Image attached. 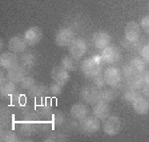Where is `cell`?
Here are the masks:
<instances>
[{
  "mask_svg": "<svg viewBox=\"0 0 149 142\" xmlns=\"http://www.w3.org/2000/svg\"><path fill=\"white\" fill-rule=\"evenodd\" d=\"M35 127H36V124L32 120H24L23 122L17 124V130L23 136H29L31 133H33Z\"/></svg>",
  "mask_w": 149,
  "mask_h": 142,
  "instance_id": "22",
  "label": "cell"
},
{
  "mask_svg": "<svg viewBox=\"0 0 149 142\" xmlns=\"http://www.w3.org/2000/svg\"><path fill=\"white\" fill-rule=\"evenodd\" d=\"M20 61H22L23 66H25V68H33L35 65H36V56L33 55L32 52H27V53H23L22 55V59H20Z\"/></svg>",
  "mask_w": 149,
  "mask_h": 142,
  "instance_id": "23",
  "label": "cell"
},
{
  "mask_svg": "<svg viewBox=\"0 0 149 142\" xmlns=\"http://www.w3.org/2000/svg\"><path fill=\"white\" fill-rule=\"evenodd\" d=\"M111 35L107 33L104 31H99V32H95L92 36V43L93 45L96 46L97 49H104L107 48L108 45H111Z\"/></svg>",
  "mask_w": 149,
  "mask_h": 142,
  "instance_id": "13",
  "label": "cell"
},
{
  "mask_svg": "<svg viewBox=\"0 0 149 142\" xmlns=\"http://www.w3.org/2000/svg\"><path fill=\"white\" fill-rule=\"evenodd\" d=\"M73 40H74V32H73L72 28H68V27L60 28L55 35L56 45L61 46V48H64V46H69Z\"/></svg>",
  "mask_w": 149,
  "mask_h": 142,
  "instance_id": "3",
  "label": "cell"
},
{
  "mask_svg": "<svg viewBox=\"0 0 149 142\" xmlns=\"http://www.w3.org/2000/svg\"><path fill=\"white\" fill-rule=\"evenodd\" d=\"M68 48H69L71 56L74 57L76 60L84 57V55L87 53V43H85L83 39H74Z\"/></svg>",
  "mask_w": 149,
  "mask_h": 142,
  "instance_id": "10",
  "label": "cell"
},
{
  "mask_svg": "<svg viewBox=\"0 0 149 142\" xmlns=\"http://www.w3.org/2000/svg\"><path fill=\"white\" fill-rule=\"evenodd\" d=\"M27 72L28 71L25 66H23V65H16L13 68L8 69L6 76L9 81H12V82H15V84H20L23 78L27 76Z\"/></svg>",
  "mask_w": 149,
  "mask_h": 142,
  "instance_id": "12",
  "label": "cell"
},
{
  "mask_svg": "<svg viewBox=\"0 0 149 142\" xmlns=\"http://www.w3.org/2000/svg\"><path fill=\"white\" fill-rule=\"evenodd\" d=\"M140 27L141 25L137 21H128V24L125 25L124 35H125V40L130 41V43H136L140 37Z\"/></svg>",
  "mask_w": 149,
  "mask_h": 142,
  "instance_id": "11",
  "label": "cell"
},
{
  "mask_svg": "<svg viewBox=\"0 0 149 142\" xmlns=\"http://www.w3.org/2000/svg\"><path fill=\"white\" fill-rule=\"evenodd\" d=\"M51 77H52L53 82H57L60 85H65L69 81L71 76H69V71L63 66V65H56L51 69Z\"/></svg>",
  "mask_w": 149,
  "mask_h": 142,
  "instance_id": "8",
  "label": "cell"
},
{
  "mask_svg": "<svg viewBox=\"0 0 149 142\" xmlns=\"http://www.w3.org/2000/svg\"><path fill=\"white\" fill-rule=\"evenodd\" d=\"M139 96H140V93L137 92V90L128 89L127 92H124V94H123V98H124V101H127V102H129V104H132V102H133Z\"/></svg>",
  "mask_w": 149,
  "mask_h": 142,
  "instance_id": "29",
  "label": "cell"
},
{
  "mask_svg": "<svg viewBox=\"0 0 149 142\" xmlns=\"http://www.w3.org/2000/svg\"><path fill=\"white\" fill-rule=\"evenodd\" d=\"M35 85H36V81H35V78L31 77V76H25L22 80V82H20V87L24 90H31Z\"/></svg>",
  "mask_w": 149,
  "mask_h": 142,
  "instance_id": "28",
  "label": "cell"
},
{
  "mask_svg": "<svg viewBox=\"0 0 149 142\" xmlns=\"http://www.w3.org/2000/svg\"><path fill=\"white\" fill-rule=\"evenodd\" d=\"M93 84H95V87H97L99 89H101L104 85H107L105 80H104V76L102 74H99V76H96V77H93Z\"/></svg>",
  "mask_w": 149,
  "mask_h": 142,
  "instance_id": "33",
  "label": "cell"
},
{
  "mask_svg": "<svg viewBox=\"0 0 149 142\" xmlns=\"http://www.w3.org/2000/svg\"><path fill=\"white\" fill-rule=\"evenodd\" d=\"M11 100H12L13 105L22 106L23 104H24V94H17V93H15V94L11 97Z\"/></svg>",
  "mask_w": 149,
  "mask_h": 142,
  "instance_id": "32",
  "label": "cell"
},
{
  "mask_svg": "<svg viewBox=\"0 0 149 142\" xmlns=\"http://www.w3.org/2000/svg\"><path fill=\"white\" fill-rule=\"evenodd\" d=\"M121 121L118 117L116 116H108V117L104 120V125H102V130L104 133L108 134V136H116V134L120 133L121 130Z\"/></svg>",
  "mask_w": 149,
  "mask_h": 142,
  "instance_id": "6",
  "label": "cell"
},
{
  "mask_svg": "<svg viewBox=\"0 0 149 142\" xmlns=\"http://www.w3.org/2000/svg\"><path fill=\"white\" fill-rule=\"evenodd\" d=\"M52 141H67V137L61 133H52L45 138V142H52Z\"/></svg>",
  "mask_w": 149,
  "mask_h": 142,
  "instance_id": "31",
  "label": "cell"
},
{
  "mask_svg": "<svg viewBox=\"0 0 149 142\" xmlns=\"http://www.w3.org/2000/svg\"><path fill=\"white\" fill-rule=\"evenodd\" d=\"M144 78H145V84L149 87V69L144 72Z\"/></svg>",
  "mask_w": 149,
  "mask_h": 142,
  "instance_id": "36",
  "label": "cell"
},
{
  "mask_svg": "<svg viewBox=\"0 0 149 142\" xmlns=\"http://www.w3.org/2000/svg\"><path fill=\"white\" fill-rule=\"evenodd\" d=\"M16 92V84L12 81L7 80L6 82L1 84L0 87V94H1V98H11V97L15 94Z\"/></svg>",
  "mask_w": 149,
  "mask_h": 142,
  "instance_id": "21",
  "label": "cell"
},
{
  "mask_svg": "<svg viewBox=\"0 0 149 142\" xmlns=\"http://www.w3.org/2000/svg\"><path fill=\"white\" fill-rule=\"evenodd\" d=\"M102 71V59L101 56H89L81 62V72L87 78H93L101 74Z\"/></svg>",
  "mask_w": 149,
  "mask_h": 142,
  "instance_id": "1",
  "label": "cell"
},
{
  "mask_svg": "<svg viewBox=\"0 0 149 142\" xmlns=\"http://www.w3.org/2000/svg\"><path fill=\"white\" fill-rule=\"evenodd\" d=\"M24 39L28 43V45H37L40 43L41 37H43V32L39 27H29L27 31L24 32Z\"/></svg>",
  "mask_w": 149,
  "mask_h": 142,
  "instance_id": "14",
  "label": "cell"
},
{
  "mask_svg": "<svg viewBox=\"0 0 149 142\" xmlns=\"http://www.w3.org/2000/svg\"><path fill=\"white\" fill-rule=\"evenodd\" d=\"M71 116L73 120L81 121L83 118H85L88 116V108L83 104H74L71 108Z\"/></svg>",
  "mask_w": 149,
  "mask_h": 142,
  "instance_id": "20",
  "label": "cell"
},
{
  "mask_svg": "<svg viewBox=\"0 0 149 142\" xmlns=\"http://www.w3.org/2000/svg\"><path fill=\"white\" fill-rule=\"evenodd\" d=\"M140 56H141L146 62H149V44H146V45L143 46V49L140 52Z\"/></svg>",
  "mask_w": 149,
  "mask_h": 142,
  "instance_id": "35",
  "label": "cell"
},
{
  "mask_svg": "<svg viewBox=\"0 0 149 142\" xmlns=\"http://www.w3.org/2000/svg\"><path fill=\"white\" fill-rule=\"evenodd\" d=\"M17 62H19V59L13 52L12 53L4 52V53H1V56H0V65H1V68L7 69V71L13 68V66H16V65H19Z\"/></svg>",
  "mask_w": 149,
  "mask_h": 142,
  "instance_id": "16",
  "label": "cell"
},
{
  "mask_svg": "<svg viewBox=\"0 0 149 142\" xmlns=\"http://www.w3.org/2000/svg\"><path fill=\"white\" fill-rule=\"evenodd\" d=\"M132 108H133V110L136 112L137 114L144 116L149 112V101L145 97H143L140 94V96L132 102Z\"/></svg>",
  "mask_w": 149,
  "mask_h": 142,
  "instance_id": "17",
  "label": "cell"
},
{
  "mask_svg": "<svg viewBox=\"0 0 149 142\" xmlns=\"http://www.w3.org/2000/svg\"><path fill=\"white\" fill-rule=\"evenodd\" d=\"M145 65L146 61L143 57H134L129 61V64H127L123 69V76L125 78H129L132 76H136V74H141L145 72Z\"/></svg>",
  "mask_w": 149,
  "mask_h": 142,
  "instance_id": "2",
  "label": "cell"
},
{
  "mask_svg": "<svg viewBox=\"0 0 149 142\" xmlns=\"http://www.w3.org/2000/svg\"><path fill=\"white\" fill-rule=\"evenodd\" d=\"M65 117L61 112H52V116H51V124H53L55 126H60V125L64 124Z\"/></svg>",
  "mask_w": 149,
  "mask_h": 142,
  "instance_id": "27",
  "label": "cell"
},
{
  "mask_svg": "<svg viewBox=\"0 0 149 142\" xmlns=\"http://www.w3.org/2000/svg\"><path fill=\"white\" fill-rule=\"evenodd\" d=\"M92 113L95 117H97L99 120H105L107 117L109 116V113H111V108H109L108 102H97V104H95V106H93L92 109Z\"/></svg>",
  "mask_w": 149,
  "mask_h": 142,
  "instance_id": "18",
  "label": "cell"
},
{
  "mask_svg": "<svg viewBox=\"0 0 149 142\" xmlns=\"http://www.w3.org/2000/svg\"><path fill=\"white\" fill-rule=\"evenodd\" d=\"M100 56L102 59V62H105V64H115L121 59V53L118 51V48L116 45H112V44L108 45L107 48H104Z\"/></svg>",
  "mask_w": 149,
  "mask_h": 142,
  "instance_id": "7",
  "label": "cell"
},
{
  "mask_svg": "<svg viewBox=\"0 0 149 142\" xmlns=\"http://www.w3.org/2000/svg\"><path fill=\"white\" fill-rule=\"evenodd\" d=\"M80 97L87 104L95 105V104L100 102V89L97 87H95V85H87V87H84L81 89Z\"/></svg>",
  "mask_w": 149,
  "mask_h": 142,
  "instance_id": "5",
  "label": "cell"
},
{
  "mask_svg": "<svg viewBox=\"0 0 149 142\" xmlns=\"http://www.w3.org/2000/svg\"><path fill=\"white\" fill-rule=\"evenodd\" d=\"M80 129L83 133H87V134H92V133H96L97 130L100 129V122H99V118L92 116V117H85L80 121Z\"/></svg>",
  "mask_w": 149,
  "mask_h": 142,
  "instance_id": "9",
  "label": "cell"
},
{
  "mask_svg": "<svg viewBox=\"0 0 149 142\" xmlns=\"http://www.w3.org/2000/svg\"><path fill=\"white\" fill-rule=\"evenodd\" d=\"M140 25H141V28H143L146 33H149V15L148 16H144V17L141 19Z\"/></svg>",
  "mask_w": 149,
  "mask_h": 142,
  "instance_id": "34",
  "label": "cell"
},
{
  "mask_svg": "<svg viewBox=\"0 0 149 142\" xmlns=\"http://www.w3.org/2000/svg\"><path fill=\"white\" fill-rule=\"evenodd\" d=\"M61 92H63V85H60L57 82H53L49 85V93L52 96H59V94H61Z\"/></svg>",
  "mask_w": 149,
  "mask_h": 142,
  "instance_id": "30",
  "label": "cell"
},
{
  "mask_svg": "<svg viewBox=\"0 0 149 142\" xmlns=\"http://www.w3.org/2000/svg\"><path fill=\"white\" fill-rule=\"evenodd\" d=\"M61 65L64 66L67 71L69 72H73L76 71V68H77V64H76V59L74 57H72V56H64L61 59Z\"/></svg>",
  "mask_w": 149,
  "mask_h": 142,
  "instance_id": "24",
  "label": "cell"
},
{
  "mask_svg": "<svg viewBox=\"0 0 149 142\" xmlns=\"http://www.w3.org/2000/svg\"><path fill=\"white\" fill-rule=\"evenodd\" d=\"M116 97L115 90L112 89H100V101L102 102H111Z\"/></svg>",
  "mask_w": 149,
  "mask_h": 142,
  "instance_id": "25",
  "label": "cell"
},
{
  "mask_svg": "<svg viewBox=\"0 0 149 142\" xmlns=\"http://www.w3.org/2000/svg\"><path fill=\"white\" fill-rule=\"evenodd\" d=\"M49 93V88H47L44 84H37L32 88L31 90H28V96L32 98L40 100V98H45V96Z\"/></svg>",
  "mask_w": 149,
  "mask_h": 142,
  "instance_id": "19",
  "label": "cell"
},
{
  "mask_svg": "<svg viewBox=\"0 0 149 142\" xmlns=\"http://www.w3.org/2000/svg\"><path fill=\"white\" fill-rule=\"evenodd\" d=\"M28 43L25 41L24 36H13L8 43V48L11 52L13 53H23L25 49H27Z\"/></svg>",
  "mask_w": 149,
  "mask_h": 142,
  "instance_id": "15",
  "label": "cell"
},
{
  "mask_svg": "<svg viewBox=\"0 0 149 142\" xmlns=\"http://www.w3.org/2000/svg\"><path fill=\"white\" fill-rule=\"evenodd\" d=\"M0 139L4 141V142H16V141H19L17 136H16L15 132H12V130H3L1 134H0Z\"/></svg>",
  "mask_w": 149,
  "mask_h": 142,
  "instance_id": "26",
  "label": "cell"
},
{
  "mask_svg": "<svg viewBox=\"0 0 149 142\" xmlns=\"http://www.w3.org/2000/svg\"><path fill=\"white\" fill-rule=\"evenodd\" d=\"M102 76H104L107 85H109L112 88H117L121 84V80H123V73L117 66H108L104 71Z\"/></svg>",
  "mask_w": 149,
  "mask_h": 142,
  "instance_id": "4",
  "label": "cell"
}]
</instances>
